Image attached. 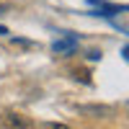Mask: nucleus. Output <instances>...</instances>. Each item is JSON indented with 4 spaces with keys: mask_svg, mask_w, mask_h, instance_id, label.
<instances>
[{
    "mask_svg": "<svg viewBox=\"0 0 129 129\" xmlns=\"http://www.w3.org/2000/svg\"><path fill=\"white\" fill-rule=\"evenodd\" d=\"M3 124H5V129H36L34 126V121L28 119V116H23V114H3Z\"/></svg>",
    "mask_w": 129,
    "mask_h": 129,
    "instance_id": "1",
    "label": "nucleus"
},
{
    "mask_svg": "<svg viewBox=\"0 0 129 129\" xmlns=\"http://www.w3.org/2000/svg\"><path fill=\"white\" fill-rule=\"evenodd\" d=\"M75 44H78V36H67V39H59V41H54V52H70V49H75Z\"/></svg>",
    "mask_w": 129,
    "mask_h": 129,
    "instance_id": "2",
    "label": "nucleus"
},
{
    "mask_svg": "<svg viewBox=\"0 0 129 129\" xmlns=\"http://www.w3.org/2000/svg\"><path fill=\"white\" fill-rule=\"evenodd\" d=\"M41 129H70L67 124H54V121H47V124H41Z\"/></svg>",
    "mask_w": 129,
    "mask_h": 129,
    "instance_id": "3",
    "label": "nucleus"
},
{
    "mask_svg": "<svg viewBox=\"0 0 129 129\" xmlns=\"http://www.w3.org/2000/svg\"><path fill=\"white\" fill-rule=\"evenodd\" d=\"M121 54H124V57L129 59V47H124V49H121Z\"/></svg>",
    "mask_w": 129,
    "mask_h": 129,
    "instance_id": "4",
    "label": "nucleus"
},
{
    "mask_svg": "<svg viewBox=\"0 0 129 129\" xmlns=\"http://www.w3.org/2000/svg\"><path fill=\"white\" fill-rule=\"evenodd\" d=\"M0 34H8V28H5V26H0Z\"/></svg>",
    "mask_w": 129,
    "mask_h": 129,
    "instance_id": "5",
    "label": "nucleus"
}]
</instances>
